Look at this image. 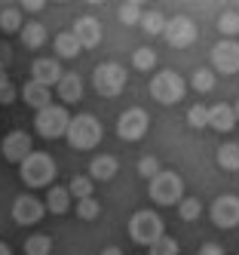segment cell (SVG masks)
Masks as SVG:
<instances>
[{"mask_svg": "<svg viewBox=\"0 0 239 255\" xmlns=\"http://www.w3.org/2000/svg\"><path fill=\"white\" fill-rule=\"evenodd\" d=\"M46 206H43V200H37L34 194H18L12 200V222L15 225H22V228H31L37 225L43 218Z\"/></svg>", "mask_w": 239, "mask_h": 255, "instance_id": "8fae6325", "label": "cell"}, {"mask_svg": "<svg viewBox=\"0 0 239 255\" xmlns=\"http://www.w3.org/2000/svg\"><path fill=\"white\" fill-rule=\"evenodd\" d=\"M0 154L6 157V163H25L28 154H34V138L22 129H15L3 138V144H0Z\"/></svg>", "mask_w": 239, "mask_h": 255, "instance_id": "4fadbf2b", "label": "cell"}, {"mask_svg": "<svg viewBox=\"0 0 239 255\" xmlns=\"http://www.w3.org/2000/svg\"><path fill=\"white\" fill-rule=\"evenodd\" d=\"M147 194L157 206H178L184 200V178L175 169H162L157 178L147 181Z\"/></svg>", "mask_w": 239, "mask_h": 255, "instance_id": "7a4b0ae2", "label": "cell"}, {"mask_svg": "<svg viewBox=\"0 0 239 255\" xmlns=\"http://www.w3.org/2000/svg\"><path fill=\"white\" fill-rule=\"evenodd\" d=\"M233 126H236L233 105H215V108H209V129H215V132H230Z\"/></svg>", "mask_w": 239, "mask_h": 255, "instance_id": "d6986e66", "label": "cell"}, {"mask_svg": "<svg viewBox=\"0 0 239 255\" xmlns=\"http://www.w3.org/2000/svg\"><path fill=\"white\" fill-rule=\"evenodd\" d=\"M162 37H165V43H169L172 49H187V46L196 43L199 28H196V22L190 19V15H172V19H165Z\"/></svg>", "mask_w": 239, "mask_h": 255, "instance_id": "ba28073f", "label": "cell"}, {"mask_svg": "<svg viewBox=\"0 0 239 255\" xmlns=\"http://www.w3.org/2000/svg\"><path fill=\"white\" fill-rule=\"evenodd\" d=\"M233 114H236V120H239V102H236V105H233Z\"/></svg>", "mask_w": 239, "mask_h": 255, "instance_id": "b9f144b4", "label": "cell"}, {"mask_svg": "<svg viewBox=\"0 0 239 255\" xmlns=\"http://www.w3.org/2000/svg\"><path fill=\"white\" fill-rule=\"evenodd\" d=\"M218 31L224 34V40H236L239 34V12L236 9H224L218 15Z\"/></svg>", "mask_w": 239, "mask_h": 255, "instance_id": "4316f807", "label": "cell"}, {"mask_svg": "<svg viewBox=\"0 0 239 255\" xmlns=\"http://www.w3.org/2000/svg\"><path fill=\"white\" fill-rule=\"evenodd\" d=\"M212 71L236 74L239 71V40H218L212 46Z\"/></svg>", "mask_w": 239, "mask_h": 255, "instance_id": "7c38bea8", "label": "cell"}, {"mask_svg": "<svg viewBox=\"0 0 239 255\" xmlns=\"http://www.w3.org/2000/svg\"><path fill=\"white\" fill-rule=\"evenodd\" d=\"M132 65H135L138 71H154V68H157V52H154L151 46H138V49L132 52Z\"/></svg>", "mask_w": 239, "mask_h": 255, "instance_id": "4dcf8cb0", "label": "cell"}, {"mask_svg": "<svg viewBox=\"0 0 239 255\" xmlns=\"http://www.w3.org/2000/svg\"><path fill=\"white\" fill-rule=\"evenodd\" d=\"M209 218H212V225L221 228V231H230L239 225V197L236 194H221L215 197V203L209 209Z\"/></svg>", "mask_w": 239, "mask_h": 255, "instance_id": "30bf717a", "label": "cell"}, {"mask_svg": "<svg viewBox=\"0 0 239 255\" xmlns=\"http://www.w3.org/2000/svg\"><path fill=\"white\" fill-rule=\"evenodd\" d=\"M236 144H239V141H236Z\"/></svg>", "mask_w": 239, "mask_h": 255, "instance_id": "7bdbcfd3", "label": "cell"}, {"mask_svg": "<svg viewBox=\"0 0 239 255\" xmlns=\"http://www.w3.org/2000/svg\"><path fill=\"white\" fill-rule=\"evenodd\" d=\"M159 172H162V166H159L157 157H141V160H138V175H141V178L151 181V178H157Z\"/></svg>", "mask_w": 239, "mask_h": 255, "instance_id": "d590c367", "label": "cell"}, {"mask_svg": "<svg viewBox=\"0 0 239 255\" xmlns=\"http://www.w3.org/2000/svg\"><path fill=\"white\" fill-rule=\"evenodd\" d=\"M15 99H18L15 83H12L9 77H3V80H0V105H12Z\"/></svg>", "mask_w": 239, "mask_h": 255, "instance_id": "8d00e7d4", "label": "cell"}, {"mask_svg": "<svg viewBox=\"0 0 239 255\" xmlns=\"http://www.w3.org/2000/svg\"><path fill=\"white\" fill-rule=\"evenodd\" d=\"M196 255H224V249H221L218 243H206V246H199Z\"/></svg>", "mask_w": 239, "mask_h": 255, "instance_id": "f35d334b", "label": "cell"}, {"mask_svg": "<svg viewBox=\"0 0 239 255\" xmlns=\"http://www.w3.org/2000/svg\"><path fill=\"white\" fill-rule=\"evenodd\" d=\"M215 160H218V166H221V169L239 172V144H236V141H224V144H221V148L215 151Z\"/></svg>", "mask_w": 239, "mask_h": 255, "instance_id": "7402d4cb", "label": "cell"}, {"mask_svg": "<svg viewBox=\"0 0 239 255\" xmlns=\"http://www.w3.org/2000/svg\"><path fill=\"white\" fill-rule=\"evenodd\" d=\"M77 215L83 218V222H95V218L101 215V203L95 197H89V200H77Z\"/></svg>", "mask_w": 239, "mask_h": 255, "instance_id": "e575fe53", "label": "cell"}, {"mask_svg": "<svg viewBox=\"0 0 239 255\" xmlns=\"http://www.w3.org/2000/svg\"><path fill=\"white\" fill-rule=\"evenodd\" d=\"M199 215H202V203L196 197H184L178 203V218H181V222H196Z\"/></svg>", "mask_w": 239, "mask_h": 255, "instance_id": "f546056e", "label": "cell"}, {"mask_svg": "<svg viewBox=\"0 0 239 255\" xmlns=\"http://www.w3.org/2000/svg\"><path fill=\"white\" fill-rule=\"evenodd\" d=\"M101 255H123V249L120 246H107V249H101Z\"/></svg>", "mask_w": 239, "mask_h": 255, "instance_id": "ab89813d", "label": "cell"}, {"mask_svg": "<svg viewBox=\"0 0 239 255\" xmlns=\"http://www.w3.org/2000/svg\"><path fill=\"white\" fill-rule=\"evenodd\" d=\"M18 37H22V46L28 49H40L46 43V28L40 22H25L22 31H18Z\"/></svg>", "mask_w": 239, "mask_h": 255, "instance_id": "603a6c76", "label": "cell"}, {"mask_svg": "<svg viewBox=\"0 0 239 255\" xmlns=\"http://www.w3.org/2000/svg\"><path fill=\"white\" fill-rule=\"evenodd\" d=\"M22 25H25V19H22V9H18V6H3V9H0V31L18 34Z\"/></svg>", "mask_w": 239, "mask_h": 255, "instance_id": "d4e9b609", "label": "cell"}, {"mask_svg": "<svg viewBox=\"0 0 239 255\" xmlns=\"http://www.w3.org/2000/svg\"><path fill=\"white\" fill-rule=\"evenodd\" d=\"M52 252V237L49 234H31L25 240V255H49Z\"/></svg>", "mask_w": 239, "mask_h": 255, "instance_id": "f1b7e54d", "label": "cell"}, {"mask_svg": "<svg viewBox=\"0 0 239 255\" xmlns=\"http://www.w3.org/2000/svg\"><path fill=\"white\" fill-rule=\"evenodd\" d=\"M92 188H95V181H92L89 175H74L71 185H68V194H71V200H89Z\"/></svg>", "mask_w": 239, "mask_h": 255, "instance_id": "83f0119b", "label": "cell"}, {"mask_svg": "<svg viewBox=\"0 0 239 255\" xmlns=\"http://www.w3.org/2000/svg\"><path fill=\"white\" fill-rule=\"evenodd\" d=\"M62 74H65V71H62V62L59 59H34L31 62V80L34 83H40V86H55V83H59L62 80Z\"/></svg>", "mask_w": 239, "mask_h": 255, "instance_id": "9a60e30c", "label": "cell"}, {"mask_svg": "<svg viewBox=\"0 0 239 255\" xmlns=\"http://www.w3.org/2000/svg\"><path fill=\"white\" fill-rule=\"evenodd\" d=\"M117 15H120L123 25H138V22H141V3H135V0H126V3H120Z\"/></svg>", "mask_w": 239, "mask_h": 255, "instance_id": "836d02e7", "label": "cell"}, {"mask_svg": "<svg viewBox=\"0 0 239 255\" xmlns=\"http://www.w3.org/2000/svg\"><path fill=\"white\" fill-rule=\"evenodd\" d=\"M18 172H22V181L28 188H52L55 178V160L49 154L34 151L25 157V163H18Z\"/></svg>", "mask_w": 239, "mask_h": 255, "instance_id": "3957f363", "label": "cell"}, {"mask_svg": "<svg viewBox=\"0 0 239 255\" xmlns=\"http://www.w3.org/2000/svg\"><path fill=\"white\" fill-rule=\"evenodd\" d=\"M104 129H101V120L98 117H92V114H77V117H71L68 123V144L71 148H77V151H92L95 144L101 141Z\"/></svg>", "mask_w": 239, "mask_h": 255, "instance_id": "6da1fadb", "label": "cell"}, {"mask_svg": "<svg viewBox=\"0 0 239 255\" xmlns=\"http://www.w3.org/2000/svg\"><path fill=\"white\" fill-rule=\"evenodd\" d=\"M151 129V114L144 108H126L117 120V135L123 141H141Z\"/></svg>", "mask_w": 239, "mask_h": 255, "instance_id": "9c48e42d", "label": "cell"}, {"mask_svg": "<svg viewBox=\"0 0 239 255\" xmlns=\"http://www.w3.org/2000/svg\"><path fill=\"white\" fill-rule=\"evenodd\" d=\"M55 96H59L62 105H77L83 99V77L77 74V71L62 74V80L55 83Z\"/></svg>", "mask_w": 239, "mask_h": 255, "instance_id": "2e32d148", "label": "cell"}, {"mask_svg": "<svg viewBox=\"0 0 239 255\" xmlns=\"http://www.w3.org/2000/svg\"><path fill=\"white\" fill-rule=\"evenodd\" d=\"M0 255H12V249H9V246H6L3 240H0Z\"/></svg>", "mask_w": 239, "mask_h": 255, "instance_id": "60d3db41", "label": "cell"}, {"mask_svg": "<svg viewBox=\"0 0 239 255\" xmlns=\"http://www.w3.org/2000/svg\"><path fill=\"white\" fill-rule=\"evenodd\" d=\"M71 34L80 40L83 49H95V46L101 43V22L95 19V15H80V19L74 22Z\"/></svg>", "mask_w": 239, "mask_h": 255, "instance_id": "5bb4252c", "label": "cell"}, {"mask_svg": "<svg viewBox=\"0 0 239 255\" xmlns=\"http://www.w3.org/2000/svg\"><path fill=\"white\" fill-rule=\"evenodd\" d=\"M187 126H190V129H209V108L206 105H190Z\"/></svg>", "mask_w": 239, "mask_h": 255, "instance_id": "d6a6232c", "label": "cell"}, {"mask_svg": "<svg viewBox=\"0 0 239 255\" xmlns=\"http://www.w3.org/2000/svg\"><path fill=\"white\" fill-rule=\"evenodd\" d=\"M117 172H120V160L110 157V154H98L89 163V178L92 181H110Z\"/></svg>", "mask_w": 239, "mask_h": 255, "instance_id": "e0dca14e", "label": "cell"}, {"mask_svg": "<svg viewBox=\"0 0 239 255\" xmlns=\"http://www.w3.org/2000/svg\"><path fill=\"white\" fill-rule=\"evenodd\" d=\"M184 93H187V83H184V77L178 74V71L165 68V71H157V74L151 77V96L154 102L159 105H178L184 99Z\"/></svg>", "mask_w": 239, "mask_h": 255, "instance_id": "277c9868", "label": "cell"}, {"mask_svg": "<svg viewBox=\"0 0 239 255\" xmlns=\"http://www.w3.org/2000/svg\"><path fill=\"white\" fill-rule=\"evenodd\" d=\"M22 102L31 105L34 111L49 108V105H52V89H49V86H40V83H34V80H28V83L22 86Z\"/></svg>", "mask_w": 239, "mask_h": 255, "instance_id": "ac0fdd59", "label": "cell"}, {"mask_svg": "<svg viewBox=\"0 0 239 255\" xmlns=\"http://www.w3.org/2000/svg\"><path fill=\"white\" fill-rule=\"evenodd\" d=\"M215 71L212 68H196L193 71V74H190V86L196 89V93L199 96H206V93H212V89H215Z\"/></svg>", "mask_w": 239, "mask_h": 255, "instance_id": "484cf974", "label": "cell"}, {"mask_svg": "<svg viewBox=\"0 0 239 255\" xmlns=\"http://www.w3.org/2000/svg\"><path fill=\"white\" fill-rule=\"evenodd\" d=\"M178 252H181V246H178L175 237H169V234H162L154 246H147V255H178Z\"/></svg>", "mask_w": 239, "mask_h": 255, "instance_id": "1f68e13d", "label": "cell"}, {"mask_svg": "<svg viewBox=\"0 0 239 255\" xmlns=\"http://www.w3.org/2000/svg\"><path fill=\"white\" fill-rule=\"evenodd\" d=\"M83 52V46H80V40L74 37L71 31H59L55 34V56L59 59H77Z\"/></svg>", "mask_w": 239, "mask_h": 255, "instance_id": "44dd1931", "label": "cell"}, {"mask_svg": "<svg viewBox=\"0 0 239 255\" xmlns=\"http://www.w3.org/2000/svg\"><path fill=\"white\" fill-rule=\"evenodd\" d=\"M138 25H141V31L147 34V37H157V34L165 31V15H162L159 9H144Z\"/></svg>", "mask_w": 239, "mask_h": 255, "instance_id": "cb8c5ba5", "label": "cell"}, {"mask_svg": "<svg viewBox=\"0 0 239 255\" xmlns=\"http://www.w3.org/2000/svg\"><path fill=\"white\" fill-rule=\"evenodd\" d=\"M126 80H129V74L120 62H101L92 71V89L104 99H117L126 89Z\"/></svg>", "mask_w": 239, "mask_h": 255, "instance_id": "5b68a950", "label": "cell"}, {"mask_svg": "<svg viewBox=\"0 0 239 255\" xmlns=\"http://www.w3.org/2000/svg\"><path fill=\"white\" fill-rule=\"evenodd\" d=\"M43 206H46V212H52V215H65V212L71 209V194H68V188L52 185L49 194H46V200H43Z\"/></svg>", "mask_w": 239, "mask_h": 255, "instance_id": "ffe728a7", "label": "cell"}, {"mask_svg": "<svg viewBox=\"0 0 239 255\" xmlns=\"http://www.w3.org/2000/svg\"><path fill=\"white\" fill-rule=\"evenodd\" d=\"M46 3L43 0H25V3H18V9H28V12H40Z\"/></svg>", "mask_w": 239, "mask_h": 255, "instance_id": "74e56055", "label": "cell"}, {"mask_svg": "<svg viewBox=\"0 0 239 255\" xmlns=\"http://www.w3.org/2000/svg\"><path fill=\"white\" fill-rule=\"evenodd\" d=\"M68 108L62 105H49V108H40V111L34 114V129L40 138H62L68 132Z\"/></svg>", "mask_w": 239, "mask_h": 255, "instance_id": "52a82bcc", "label": "cell"}, {"mask_svg": "<svg viewBox=\"0 0 239 255\" xmlns=\"http://www.w3.org/2000/svg\"><path fill=\"white\" fill-rule=\"evenodd\" d=\"M162 234H165L162 218L154 209H138L129 218V237H132V243H138V246H154Z\"/></svg>", "mask_w": 239, "mask_h": 255, "instance_id": "8992f818", "label": "cell"}]
</instances>
